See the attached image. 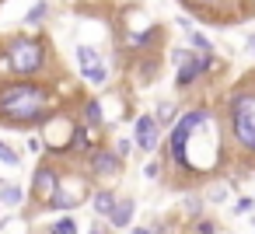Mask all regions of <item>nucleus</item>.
<instances>
[{
	"label": "nucleus",
	"mask_w": 255,
	"mask_h": 234,
	"mask_svg": "<svg viewBox=\"0 0 255 234\" xmlns=\"http://www.w3.org/2000/svg\"><path fill=\"white\" fill-rule=\"evenodd\" d=\"M224 161L220 126L210 109H189L175 119L168 136V164L185 175H210Z\"/></svg>",
	"instance_id": "f257e3e1"
},
{
	"label": "nucleus",
	"mask_w": 255,
	"mask_h": 234,
	"mask_svg": "<svg viewBox=\"0 0 255 234\" xmlns=\"http://www.w3.org/2000/svg\"><path fill=\"white\" fill-rule=\"evenodd\" d=\"M56 116V95L39 81H0V126L35 129Z\"/></svg>",
	"instance_id": "f03ea898"
},
{
	"label": "nucleus",
	"mask_w": 255,
	"mask_h": 234,
	"mask_svg": "<svg viewBox=\"0 0 255 234\" xmlns=\"http://www.w3.org/2000/svg\"><path fill=\"white\" fill-rule=\"evenodd\" d=\"M49 60V46L42 35H14L4 49V70H11L21 81H35L46 70Z\"/></svg>",
	"instance_id": "7ed1b4c3"
},
{
	"label": "nucleus",
	"mask_w": 255,
	"mask_h": 234,
	"mask_svg": "<svg viewBox=\"0 0 255 234\" xmlns=\"http://www.w3.org/2000/svg\"><path fill=\"white\" fill-rule=\"evenodd\" d=\"M227 119H231V136L241 147V154L255 157V88L241 84L231 102H227Z\"/></svg>",
	"instance_id": "20e7f679"
},
{
	"label": "nucleus",
	"mask_w": 255,
	"mask_h": 234,
	"mask_svg": "<svg viewBox=\"0 0 255 234\" xmlns=\"http://www.w3.org/2000/svg\"><path fill=\"white\" fill-rule=\"evenodd\" d=\"M171 60H175V88L178 91H185V88H192L206 70H220V60L217 56H196V53H189V49H175L171 53Z\"/></svg>",
	"instance_id": "39448f33"
},
{
	"label": "nucleus",
	"mask_w": 255,
	"mask_h": 234,
	"mask_svg": "<svg viewBox=\"0 0 255 234\" xmlns=\"http://www.w3.org/2000/svg\"><path fill=\"white\" fill-rule=\"evenodd\" d=\"M88 199H91V182H88V175L63 171V175H60V189H56L49 210L67 213V210H74V206H81V203H88Z\"/></svg>",
	"instance_id": "423d86ee"
},
{
	"label": "nucleus",
	"mask_w": 255,
	"mask_h": 234,
	"mask_svg": "<svg viewBox=\"0 0 255 234\" xmlns=\"http://www.w3.org/2000/svg\"><path fill=\"white\" fill-rule=\"evenodd\" d=\"M74 129H77V122L67 119V116H53L46 122V150H49V157H70Z\"/></svg>",
	"instance_id": "0eeeda50"
},
{
	"label": "nucleus",
	"mask_w": 255,
	"mask_h": 234,
	"mask_svg": "<svg viewBox=\"0 0 255 234\" xmlns=\"http://www.w3.org/2000/svg\"><path fill=\"white\" fill-rule=\"evenodd\" d=\"M60 175H63V171H60L53 161H42V164L35 168L32 189H28V196H32L35 206H49V203H53V196H56V189H60Z\"/></svg>",
	"instance_id": "6e6552de"
},
{
	"label": "nucleus",
	"mask_w": 255,
	"mask_h": 234,
	"mask_svg": "<svg viewBox=\"0 0 255 234\" xmlns=\"http://www.w3.org/2000/svg\"><path fill=\"white\" fill-rule=\"evenodd\" d=\"M84 164H88V178H119L123 175V157L102 143L84 157Z\"/></svg>",
	"instance_id": "1a4fd4ad"
},
{
	"label": "nucleus",
	"mask_w": 255,
	"mask_h": 234,
	"mask_svg": "<svg viewBox=\"0 0 255 234\" xmlns=\"http://www.w3.org/2000/svg\"><path fill=\"white\" fill-rule=\"evenodd\" d=\"M157 140H161V126L154 116H136L133 122V143L143 150V154H154L157 150Z\"/></svg>",
	"instance_id": "9d476101"
},
{
	"label": "nucleus",
	"mask_w": 255,
	"mask_h": 234,
	"mask_svg": "<svg viewBox=\"0 0 255 234\" xmlns=\"http://www.w3.org/2000/svg\"><path fill=\"white\" fill-rule=\"evenodd\" d=\"M116 203H119V199H116V192H112V189H95V192H91V210H95L98 217H105V220L112 217Z\"/></svg>",
	"instance_id": "9b49d317"
},
{
	"label": "nucleus",
	"mask_w": 255,
	"mask_h": 234,
	"mask_svg": "<svg viewBox=\"0 0 255 234\" xmlns=\"http://www.w3.org/2000/svg\"><path fill=\"white\" fill-rule=\"evenodd\" d=\"M81 122H84V126H91V129H98V126L105 122V109H102V102H98V98H88V102L81 105Z\"/></svg>",
	"instance_id": "f8f14e48"
},
{
	"label": "nucleus",
	"mask_w": 255,
	"mask_h": 234,
	"mask_svg": "<svg viewBox=\"0 0 255 234\" xmlns=\"http://www.w3.org/2000/svg\"><path fill=\"white\" fill-rule=\"evenodd\" d=\"M133 213H136V203H133V199H119L116 210H112V217H109V224H112V227H129Z\"/></svg>",
	"instance_id": "ddd939ff"
},
{
	"label": "nucleus",
	"mask_w": 255,
	"mask_h": 234,
	"mask_svg": "<svg viewBox=\"0 0 255 234\" xmlns=\"http://www.w3.org/2000/svg\"><path fill=\"white\" fill-rule=\"evenodd\" d=\"M28 199V192L21 185H0V206H11V210H21Z\"/></svg>",
	"instance_id": "4468645a"
},
{
	"label": "nucleus",
	"mask_w": 255,
	"mask_h": 234,
	"mask_svg": "<svg viewBox=\"0 0 255 234\" xmlns=\"http://www.w3.org/2000/svg\"><path fill=\"white\" fill-rule=\"evenodd\" d=\"M154 119H157V126H175V119H178L175 102H161V105H157V112H154Z\"/></svg>",
	"instance_id": "2eb2a0df"
},
{
	"label": "nucleus",
	"mask_w": 255,
	"mask_h": 234,
	"mask_svg": "<svg viewBox=\"0 0 255 234\" xmlns=\"http://www.w3.org/2000/svg\"><path fill=\"white\" fill-rule=\"evenodd\" d=\"M46 234H81V227H77V220L74 217H60V220H53L49 224V231Z\"/></svg>",
	"instance_id": "dca6fc26"
},
{
	"label": "nucleus",
	"mask_w": 255,
	"mask_h": 234,
	"mask_svg": "<svg viewBox=\"0 0 255 234\" xmlns=\"http://www.w3.org/2000/svg\"><path fill=\"white\" fill-rule=\"evenodd\" d=\"M77 63H81L77 70H88V67H98V63H102V56H98L91 46H77Z\"/></svg>",
	"instance_id": "f3484780"
},
{
	"label": "nucleus",
	"mask_w": 255,
	"mask_h": 234,
	"mask_svg": "<svg viewBox=\"0 0 255 234\" xmlns=\"http://www.w3.org/2000/svg\"><path fill=\"white\" fill-rule=\"evenodd\" d=\"M157 35H161V28H147L143 35H129V46H133V49H147V46L157 42Z\"/></svg>",
	"instance_id": "a211bd4d"
},
{
	"label": "nucleus",
	"mask_w": 255,
	"mask_h": 234,
	"mask_svg": "<svg viewBox=\"0 0 255 234\" xmlns=\"http://www.w3.org/2000/svg\"><path fill=\"white\" fill-rule=\"evenodd\" d=\"M81 77H84V81H91V84H105V81H109V67H105V63L88 67V70H81Z\"/></svg>",
	"instance_id": "6ab92c4d"
},
{
	"label": "nucleus",
	"mask_w": 255,
	"mask_h": 234,
	"mask_svg": "<svg viewBox=\"0 0 255 234\" xmlns=\"http://www.w3.org/2000/svg\"><path fill=\"white\" fill-rule=\"evenodd\" d=\"M0 164H7V168H18L21 164V154L11 143H4V140H0Z\"/></svg>",
	"instance_id": "aec40b11"
},
{
	"label": "nucleus",
	"mask_w": 255,
	"mask_h": 234,
	"mask_svg": "<svg viewBox=\"0 0 255 234\" xmlns=\"http://www.w3.org/2000/svg\"><path fill=\"white\" fill-rule=\"evenodd\" d=\"M46 14H49V4H46V0H39V4L25 14V25H39V21H46Z\"/></svg>",
	"instance_id": "412c9836"
},
{
	"label": "nucleus",
	"mask_w": 255,
	"mask_h": 234,
	"mask_svg": "<svg viewBox=\"0 0 255 234\" xmlns=\"http://www.w3.org/2000/svg\"><path fill=\"white\" fill-rule=\"evenodd\" d=\"M189 42H192V49H199L203 56H206V53L213 49V46H210V39H206L203 32H192V35H189Z\"/></svg>",
	"instance_id": "4be33fe9"
},
{
	"label": "nucleus",
	"mask_w": 255,
	"mask_h": 234,
	"mask_svg": "<svg viewBox=\"0 0 255 234\" xmlns=\"http://www.w3.org/2000/svg\"><path fill=\"white\" fill-rule=\"evenodd\" d=\"M116 154H119V157L126 161V157L133 154V143H129V140H119V143H116Z\"/></svg>",
	"instance_id": "5701e85b"
},
{
	"label": "nucleus",
	"mask_w": 255,
	"mask_h": 234,
	"mask_svg": "<svg viewBox=\"0 0 255 234\" xmlns=\"http://www.w3.org/2000/svg\"><path fill=\"white\" fill-rule=\"evenodd\" d=\"M196 234H217V224L213 220H199L196 224Z\"/></svg>",
	"instance_id": "b1692460"
},
{
	"label": "nucleus",
	"mask_w": 255,
	"mask_h": 234,
	"mask_svg": "<svg viewBox=\"0 0 255 234\" xmlns=\"http://www.w3.org/2000/svg\"><path fill=\"white\" fill-rule=\"evenodd\" d=\"M143 175H147V178H157V175H161V161H147Z\"/></svg>",
	"instance_id": "393cba45"
},
{
	"label": "nucleus",
	"mask_w": 255,
	"mask_h": 234,
	"mask_svg": "<svg viewBox=\"0 0 255 234\" xmlns=\"http://www.w3.org/2000/svg\"><path fill=\"white\" fill-rule=\"evenodd\" d=\"M252 206H255V199H238V206H234V213H252Z\"/></svg>",
	"instance_id": "a878e982"
},
{
	"label": "nucleus",
	"mask_w": 255,
	"mask_h": 234,
	"mask_svg": "<svg viewBox=\"0 0 255 234\" xmlns=\"http://www.w3.org/2000/svg\"><path fill=\"white\" fill-rule=\"evenodd\" d=\"M28 150H32V154H46V147H42L39 136H28Z\"/></svg>",
	"instance_id": "bb28decb"
},
{
	"label": "nucleus",
	"mask_w": 255,
	"mask_h": 234,
	"mask_svg": "<svg viewBox=\"0 0 255 234\" xmlns=\"http://www.w3.org/2000/svg\"><path fill=\"white\" fill-rule=\"evenodd\" d=\"M129 234H154V231H150V227H133Z\"/></svg>",
	"instance_id": "cd10ccee"
},
{
	"label": "nucleus",
	"mask_w": 255,
	"mask_h": 234,
	"mask_svg": "<svg viewBox=\"0 0 255 234\" xmlns=\"http://www.w3.org/2000/svg\"><path fill=\"white\" fill-rule=\"evenodd\" d=\"M248 49H252V56H255V35H252V39H248Z\"/></svg>",
	"instance_id": "c85d7f7f"
}]
</instances>
